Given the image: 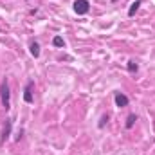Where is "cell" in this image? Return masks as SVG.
I'll list each match as a JSON object with an SVG mask.
<instances>
[{
  "mask_svg": "<svg viewBox=\"0 0 155 155\" xmlns=\"http://www.w3.org/2000/svg\"><path fill=\"white\" fill-rule=\"evenodd\" d=\"M11 126H13L11 119H5V126H4V134H2V139H0V143H5V139L11 135Z\"/></svg>",
  "mask_w": 155,
  "mask_h": 155,
  "instance_id": "cell-5",
  "label": "cell"
},
{
  "mask_svg": "<svg viewBox=\"0 0 155 155\" xmlns=\"http://www.w3.org/2000/svg\"><path fill=\"white\" fill-rule=\"evenodd\" d=\"M141 4H143V0H135V2H132V5H130V9H128V16H134Z\"/></svg>",
  "mask_w": 155,
  "mask_h": 155,
  "instance_id": "cell-7",
  "label": "cell"
},
{
  "mask_svg": "<svg viewBox=\"0 0 155 155\" xmlns=\"http://www.w3.org/2000/svg\"><path fill=\"white\" fill-rule=\"evenodd\" d=\"M29 51H31V54H33L35 58H38V56H40V45H38V41H31Z\"/></svg>",
  "mask_w": 155,
  "mask_h": 155,
  "instance_id": "cell-6",
  "label": "cell"
},
{
  "mask_svg": "<svg viewBox=\"0 0 155 155\" xmlns=\"http://www.w3.org/2000/svg\"><path fill=\"white\" fill-rule=\"evenodd\" d=\"M128 71H130V72H137V71H139L137 63H135V61H128Z\"/></svg>",
  "mask_w": 155,
  "mask_h": 155,
  "instance_id": "cell-10",
  "label": "cell"
},
{
  "mask_svg": "<svg viewBox=\"0 0 155 155\" xmlns=\"http://www.w3.org/2000/svg\"><path fill=\"white\" fill-rule=\"evenodd\" d=\"M88 9H90L88 0H76V2H74V13H76V15H87Z\"/></svg>",
  "mask_w": 155,
  "mask_h": 155,
  "instance_id": "cell-2",
  "label": "cell"
},
{
  "mask_svg": "<svg viewBox=\"0 0 155 155\" xmlns=\"http://www.w3.org/2000/svg\"><path fill=\"white\" fill-rule=\"evenodd\" d=\"M135 121H137V116H135V114H130V116H128V119H126V128L130 130V128L134 126V123H135Z\"/></svg>",
  "mask_w": 155,
  "mask_h": 155,
  "instance_id": "cell-8",
  "label": "cell"
},
{
  "mask_svg": "<svg viewBox=\"0 0 155 155\" xmlns=\"http://www.w3.org/2000/svg\"><path fill=\"white\" fill-rule=\"evenodd\" d=\"M33 85H35V81L29 79L27 85H25V88H24V101H25V103H33V101H35V99H33Z\"/></svg>",
  "mask_w": 155,
  "mask_h": 155,
  "instance_id": "cell-3",
  "label": "cell"
},
{
  "mask_svg": "<svg viewBox=\"0 0 155 155\" xmlns=\"http://www.w3.org/2000/svg\"><path fill=\"white\" fill-rule=\"evenodd\" d=\"M52 45H54V47H63V45H65V41H63V38H61V36H54V40H52Z\"/></svg>",
  "mask_w": 155,
  "mask_h": 155,
  "instance_id": "cell-9",
  "label": "cell"
},
{
  "mask_svg": "<svg viewBox=\"0 0 155 155\" xmlns=\"http://www.w3.org/2000/svg\"><path fill=\"white\" fill-rule=\"evenodd\" d=\"M107 121H108V116H103V117H101V121H99V128H103Z\"/></svg>",
  "mask_w": 155,
  "mask_h": 155,
  "instance_id": "cell-11",
  "label": "cell"
},
{
  "mask_svg": "<svg viewBox=\"0 0 155 155\" xmlns=\"http://www.w3.org/2000/svg\"><path fill=\"white\" fill-rule=\"evenodd\" d=\"M114 101H116V107H119V108L128 107V97L124 94H121V92H117L116 96H114Z\"/></svg>",
  "mask_w": 155,
  "mask_h": 155,
  "instance_id": "cell-4",
  "label": "cell"
},
{
  "mask_svg": "<svg viewBox=\"0 0 155 155\" xmlns=\"http://www.w3.org/2000/svg\"><path fill=\"white\" fill-rule=\"evenodd\" d=\"M0 97H2V107L5 110L11 108V94H9V83H7V78L2 81V87H0Z\"/></svg>",
  "mask_w": 155,
  "mask_h": 155,
  "instance_id": "cell-1",
  "label": "cell"
}]
</instances>
